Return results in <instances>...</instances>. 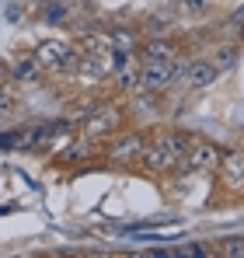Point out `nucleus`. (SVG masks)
I'll return each mask as SVG.
<instances>
[{
    "label": "nucleus",
    "mask_w": 244,
    "mask_h": 258,
    "mask_svg": "<svg viewBox=\"0 0 244 258\" xmlns=\"http://www.w3.org/2000/svg\"><path fill=\"white\" fill-rule=\"evenodd\" d=\"M189 147H192V140H189L185 133L164 129L157 136H147V147H143L140 164H143V171H150V174H167L185 161Z\"/></svg>",
    "instance_id": "obj_1"
},
{
    "label": "nucleus",
    "mask_w": 244,
    "mask_h": 258,
    "mask_svg": "<svg viewBox=\"0 0 244 258\" xmlns=\"http://www.w3.org/2000/svg\"><path fill=\"white\" fill-rule=\"evenodd\" d=\"M181 77H185V63H178V59L174 63H167V59H143L140 70H136V87L161 94V91H167Z\"/></svg>",
    "instance_id": "obj_2"
},
{
    "label": "nucleus",
    "mask_w": 244,
    "mask_h": 258,
    "mask_svg": "<svg viewBox=\"0 0 244 258\" xmlns=\"http://www.w3.org/2000/svg\"><path fill=\"white\" fill-rule=\"evenodd\" d=\"M216 185L227 196H244V147L223 150L216 161Z\"/></svg>",
    "instance_id": "obj_3"
},
{
    "label": "nucleus",
    "mask_w": 244,
    "mask_h": 258,
    "mask_svg": "<svg viewBox=\"0 0 244 258\" xmlns=\"http://www.w3.org/2000/svg\"><path fill=\"white\" fill-rule=\"evenodd\" d=\"M143 147H147V133H140V129H126V133H122L119 129V133L112 136L105 157H108L112 164H140Z\"/></svg>",
    "instance_id": "obj_4"
},
{
    "label": "nucleus",
    "mask_w": 244,
    "mask_h": 258,
    "mask_svg": "<svg viewBox=\"0 0 244 258\" xmlns=\"http://www.w3.org/2000/svg\"><path fill=\"white\" fill-rule=\"evenodd\" d=\"M122 129L119 105H94V115L84 122V140H108Z\"/></svg>",
    "instance_id": "obj_5"
},
{
    "label": "nucleus",
    "mask_w": 244,
    "mask_h": 258,
    "mask_svg": "<svg viewBox=\"0 0 244 258\" xmlns=\"http://www.w3.org/2000/svg\"><path fill=\"white\" fill-rule=\"evenodd\" d=\"M81 52L74 49V45H67V42H42L39 49H35V59H39V67L42 70H63V67H70L74 59H77Z\"/></svg>",
    "instance_id": "obj_6"
},
{
    "label": "nucleus",
    "mask_w": 244,
    "mask_h": 258,
    "mask_svg": "<svg viewBox=\"0 0 244 258\" xmlns=\"http://www.w3.org/2000/svg\"><path fill=\"white\" fill-rule=\"evenodd\" d=\"M216 77H220V70H216L213 59H192V63H185V77L181 81L192 91H206V87L216 84Z\"/></svg>",
    "instance_id": "obj_7"
},
{
    "label": "nucleus",
    "mask_w": 244,
    "mask_h": 258,
    "mask_svg": "<svg viewBox=\"0 0 244 258\" xmlns=\"http://www.w3.org/2000/svg\"><path fill=\"white\" fill-rule=\"evenodd\" d=\"M220 154H223V150H216L213 143H192L189 154H185V161H189L185 168H189V171H213L216 161H220Z\"/></svg>",
    "instance_id": "obj_8"
},
{
    "label": "nucleus",
    "mask_w": 244,
    "mask_h": 258,
    "mask_svg": "<svg viewBox=\"0 0 244 258\" xmlns=\"http://www.w3.org/2000/svg\"><path fill=\"white\" fill-rule=\"evenodd\" d=\"M77 63H81V70H77V77H81V84H101L105 77H108V67L101 63V59H94L91 52H81L77 56Z\"/></svg>",
    "instance_id": "obj_9"
},
{
    "label": "nucleus",
    "mask_w": 244,
    "mask_h": 258,
    "mask_svg": "<svg viewBox=\"0 0 244 258\" xmlns=\"http://www.w3.org/2000/svg\"><path fill=\"white\" fill-rule=\"evenodd\" d=\"M39 133L42 129H7V136H0V143L21 150V147H32V143L39 140Z\"/></svg>",
    "instance_id": "obj_10"
},
{
    "label": "nucleus",
    "mask_w": 244,
    "mask_h": 258,
    "mask_svg": "<svg viewBox=\"0 0 244 258\" xmlns=\"http://www.w3.org/2000/svg\"><path fill=\"white\" fill-rule=\"evenodd\" d=\"M213 63H216V70H220V74H223V70H230V67L237 63V45H230V42L216 45V56H213Z\"/></svg>",
    "instance_id": "obj_11"
},
{
    "label": "nucleus",
    "mask_w": 244,
    "mask_h": 258,
    "mask_svg": "<svg viewBox=\"0 0 244 258\" xmlns=\"http://www.w3.org/2000/svg\"><path fill=\"white\" fill-rule=\"evenodd\" d=\"M143 59H167V63H174V49H171V42H147L143 45Z\"/></svg>",
    "instance_id": "obj_12"
},
{
    "label": "nucleus",
    "mask_w": 244,
    "mask_h": 258,
    "mask_svg": "<svg viewBox=\"0 0 244 258\" xmlns=\"http://www.w3.org/2000/svg\"><path fill=\"white\" fill-rule=\"evenodd\" d=\"M216 255H227V258H244V237H223Z\"/></svg>",
    "instance_id": "obj_13"
},
{
    "label": "nucleus",
    "mask_w": 244,
    "mask_h": 258,
    "mask_svg": "<svg viewBox=\"0 0 244 258\" xmlns=\"http://www.w3.org/2000/svg\"><path fill=\"white\" fill-rule=\"evenodd\" d=\"M234 21H237V25H244V7L237 11V14H234Z\"/></svg>",
    "instance_id": "obj_14"
},
{
    "label": "nucleus",
    "mask_w": 244,
    "mask_h": 258,
    "mask_svg": "<svg viewBox=\"0 0 244 258\" xmlns=\"http://www.w3.org/2000/svg\"><path fill=\"white\" fill-rule=\"evenodd\" d=\"M192 4H206V0H192Z\"/></svg>",
    "instance_id": "obj_15"
}]
</instances>
